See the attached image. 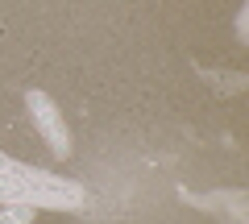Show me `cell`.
Masks as SVG:
<instances>
[{"label": "cell", "instance_id": "obj_4", "mask_svg": "<svg viewBox=\"0 0 249 224\" xmlns=\"http://www.w3.org/2000/svg\"><path fill=\"white\" fill-rule=\"evenodd\" d=\"M42 207H29V204H0V224H34Z\"/></svg>", "mask_w": 249, "mask_h": 224}, {"label": "cell", "instance_id": "obj_1", "mask_svg": "<svg viewBox=\"0 0 249 224\" xmlns=\"http://www.w3.org/2000/svg\"><path fill=\"white\" fill-rule=\"evenodd\" d=\"M0 204H29V207H54V212H75L88 207L91 195L83 183L50 174L29 162H13L9 154H0Z\"/></svg>", "mask_w": 249, "mask_h": 224}, {"label": "cell", "instance_id": "obj_2", "mask_svg": "<svg viewBox=\"0 0 249 224\" xmlns=\"http://www.w3.org/2000/svg\"><path fill=\"white\" fill-rule=\"evenodd\" d=\"M25 112H29V121H34L37 137L50 145L54 158H58V162L71 158V129H67V121H62L58 104H54L42 87H29V91H25Z\"/></svg>", "mask_w": 249, "mask_h": 224}, {"label": "cell", "instance_id": "obj_3", "mask_svg": "<svg viewBox=\"0 0 249 224\" xmlns=\"http://www.w3.org/2000/svg\"><path fill=\"white\" fill-rule=\"evenodd\" d=\"M183 204L204 207L208 216H220L224 224H245V191H216V195H199V191H178Z\"/></svg>", "mask_w": 249, "mask_h": 224}]
</instances>
